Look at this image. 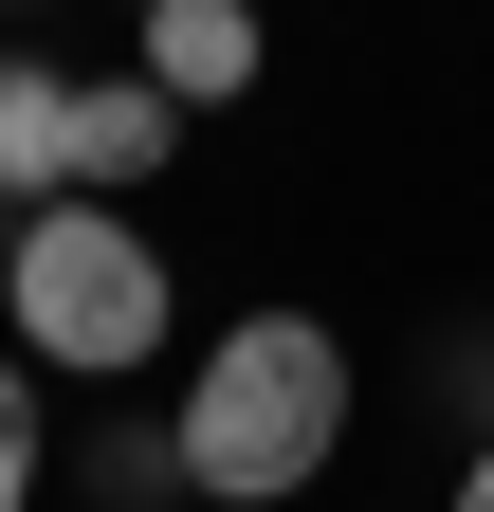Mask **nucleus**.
<instances>
[{"mask_svg":"<svg viewBox=\"0 0 494 512\" xmlns=\"http://www.w3.org/2000/svg\"><path fill=\"white\" fill-rule=\"evenodd\" d=\"M183 494H220V512H293L330 458H348V348H330V311H238V330L183 366Z\"/></svg>","mask_w":494,"mask_h":512,"instance_id":"1","label":"nucleus"},{"mask_svg":"<svg viewBox=\"0 0 494 512\" xmlns=\"http://www.w3.org/2000/svg\"><path fill=\"white\" fill-rule=\"evenodd\" d=\"M0 311H19V366L129 384V366H165V330H183V275H165V238H147V220H110V202H37V220H19V275H0Z\"/></svg>","mask_w":494,"mask_h":512,"instance_id":"2","label":"nucleus"},{"mask_svg":"<svg viewBox=\"0 0 494 512\" xmlns=\"http://www.w3.org/2000/svg\"><path fill=\"white\" fill-rule=\"evenodd\" d=\"M257 0H129V74L147 92H183V110H238V92H257Z\"/></svg>","mask_w":494,"mask_h":512,"instance_id":"3","label":"nucleus"},{"mask_svg":"<svg viewBox=\"0 0 494 512\" xmlns=\"http://www.w3.org/2000/svg\"><path fill=\"white\" fill-rule=\"evenodd\" d=\"M165 147H183V92H147V74H74V202L165 183Z\"/></svg>","mask_w":494,"mask_h":512,"instance_id":"4","label":"nucleus"},{"mask_svg":"<svg viewBox=\"0 0 494 512\" xmlns=\"http://www.w3.org/2000/svg\"><path fill=\"white\" fill-rule=\"evenodd\" d=\"M0 202H74V74L0 55Z\"/></svg>","mask_w":494,"mask_h":512,"instance_id":"5","label":"nucleus"},{"mask_svg":"<svg viewBox=\"0 0 494 512\" xmlns=\"http://www.w3.org/2000/svg\"><path fill=\"white\" fill-rule=\"evenodd\" d=\"M37 458H55V366L0 348V512H37Z\"/></svg>","mask_w":494,"mask_h":512,"instance_id":"6","label":"nucleus"},{"mask_svg":"<svg viewBox=\"0 0 494 512\" xmlns=\"http://www.w3.org/2000/svg\"><path fill=\"white\" fill-rule=\"evenodd\" d=\"M458 512H494V439H476V458H458Z\"/></svg>","mask_w":494,"mask_h":512,"instance_id":"7","label":"nucleus"},{"mask_svg":"<svg viewBox=\"0 0 494 512\" xmlns=\"http://www.w3.org/2000/svg\"><path fill=\"white\" fill-rule=\"evenodd\" d=\"M19 220H37V202H0V275H19Z\"/></svg>","mask_w":494,"mask_h":512,"instance_id":"8","label":"nucleus"}]
</instances>
